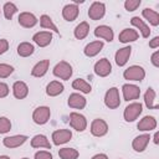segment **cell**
Returning <instances> with one entry per match:
<instances>
[{
	"label": "cell",
	"mask_w": 159,
	"mask_h": 159,
	"mask_svg": "<svg viewBox=\"0 0 159 159\" xmlns=\"http://www.w3.org/2000/svg\"><path fill=\"white\" fill-rule=\"evenodd\" d=\"M122 93H123L124 101H127V102L134 101V99H138L140 97V88L135 84L125 83L122 86Z\"/></svg>",
	"instance_id": "cell-9"
},
{
	"label": "cell",
	"mask_w": 159,
	"mask_h": 159,
	"mask_svg": "<svg viewBox=\"0 0 159 159\" xmlns=\"http://www.w3.org/2000/svg\"><path fill=\"white\" fill-rule=\"evenodd\" d=\"M93 70H94V73L97 76H99V77H107L112 72V65H111V62H109L108 58L103 57V58L98 60L94 63Z\"/></svg>",
	"instance_id": "cell-8"
},
{
	"label": "cell",
	"mask_w": 159,
	"mask_h": 159,
	"mask_svg": "<svg viewBox=\"0 0 159 159\" xmlns=\"http://www.w3.org/2000/svg\"><path fill=\"white\" fill-rule=\"evenodd\" d=\"M149 47L150 48H158L159 47V36H155L149 41Z\"/></svg>",
	"instance_id": "cell-43"
},
{
	"label": "cell",
	"mask_w": 159,
	"mask_h": 159,
	"mask_svg": "<svg viewBox=\"0 0 159 159\" xmlns=\"http://www.w3.org/2000/svg\"><path fill=\"white\" fill-rule=\"evenodd\" d=\"M70 125L77 132H84L87 128V119L83 114L78 112L70 113Z\"/></svg>",
	"instance_id": "cell-6"
},
{
	"label": "cell",
	"mask_w": 159,
	"mask_h": 159,
	"mask_svg": "<svg viewBox=\"0 0 159 159\" xmlns=\"http://www.w3.org/2000/svg\"><path fill=\"white\" fill-rule=\"evenodd\" d=\"M40 26L42 29H47V30H51V31H53L56 34H60V31H58L57 26L55 25V22L52 21V19L46 14L40 16Z\"/></svg>",
	"instance_id": "cell-32"
},
{
	"label": "cell",
	"mask_w": 159,
	"mask_h": 159,
	"mask_svg": "<svg viewBox=\"0 0 159 159\" xmlns=\"http://www.w3.org/2000/svg\"><path fill=\"white\" fill-rule=\"evenodd\" d=\"M2 11H4V16L6 20H11L12 16L17 12V6L14 2H5L2 6Z\"/></svg>",
	"instance_id": "cell-35"
},
{
	"label": "cell",
	"mask_w": 159,
	"mask_h": 159,
	"mask_svg": "<svg viewBox=\"0 0 159 159\" xmlns=\"http://www.w3.org/2000/svg\"><path fill=\"white\" fill-rule=\"evenodd\" d=\"M139 37V34L137 30L134 29H123L119 35H118V40L122 43H129V42H134L137 41Z\"/></svg>",
	"instance_id": "cell-21"
},
{
	"label": "cell",
	"mask_w": 159,
	"mask_h": 159,
	"mask_svg": "<svg viewBox=\"0 0 159 159\" xmlns=\"http://www.w3.org/2000/svg\"><path fill=\"white\" fill-rule=\"evenodd\" d=\"M52 73L55 77L60 78V80H63V81H67L71 78L72 73H73V70H72V66L66 62V61H60L58 63H56V66L53 67L52 70Z\"/></svg>",
	"instance_id": "cell-1"
},
{
	"label": "cell",
	"mask_w": 159,
	"mask_h": 159,
	"mask_svg": "<svg viewBox=\"0 0 159 159\" xmlns=\"http://www.w3.org/2000/svg\"><path fill=\"white\" fill-rule=\"evenodd\" d=\"M48 67H50V61L48 60H42L40 62H37L32 70H31V76L32 77H43L47 71H48Z\"/></svg>",
	"instance_id": "cell-25"
},
{
	"label": "cell",
	"mask_w": 159,
	"mask_h": 159,
	"mask_svg": "<svg viewBox=\"0 0 159 159\" xmlns=\"http://www.w3.org/2000/svg\"><path fill=\"white\" fill-rule=\"evenodd\" d=\"M88 34H89V25H88L87 21L80 22V24L75 27V30H73V35H75V37H76L77 40H83V39H86Z\"/></svg>",
	"instance_id": "cell-30"
},
{
	"label": "cell",
	"mask_w": 159,
	"mask_h": 159,
	"mask_svg": "<svg viewBox=\"0 0 159 159\" xmlns=\"http://www.w3.org/2000/svg\"><path fill=\"white\" fill-rule=\"evenodd\" d=\"M78 155L80 153L75 148H61L58 150V157L61 159H77Z\"/></svg>",
	"instance_id": "cell-34"
},
{
	"label": "cell",
	"mask_w": 159,
	"mask_h": 159,
	"mask_svg": "<svg viewBox=\"0 0 159 159\" xmlns=\"http://www.w3.org/2000/svg\"><path fill=\"white\" fill-rule=\"evenodd\" d=\"M9 92H10L9 86L4 82H0V98H5L9 94Z\"/></svg>",
	"instance_id": "cell-40"
},
{
	"label": "cell",
	"mask_w": 159,
	"mask_h": 159,
	"mask_svg": "<svg viewBox=\"0 0 159 159\" xmlns=\"http://www.w3.org/2000/svg\"><path fill=\"white\" fill-rule=\"evenodd\" d=\"M12 94L16 99H24L29 94V87L24 81H16L12 84Z\"/></svg>",
	"instance_id": "cell-22"
},
{
	"label": "cell",
	"mask_w": 159,
	"mask_h": 159,
	"mask_svg": "<svg viewBox=\"0 0 159 159\" xmlns=\"http://www.w3.org/2000/svg\"><path fill=\"white\" fill-rule=\"evenodd\" d=\"M72 138V132L70 129H57L52 133L51 139L55 145H62L70 142Z\"/></svg>",
	"instance_id": "cell-11"
},
{
	"label": "cell",
	"mask_w": 159,
	"mask_h": 159,
	"mask_svg": "<svg viewBox=\"0 0 159 159\" xmlns=\"http://www.w3.org/2000/svg\"><path fill=\"white\" fill-rule=\"evenodd\" d=\"M27 139H29L27 135L16 134V135L5 137V138L2 139V144H4V147H6V148H9V149H12V148H17V147L22 145Z\"/></svg>",
	"instance_id": "cell-12"
},
{
	"label": "cell",
	"mask_w": 159,
	"mask_h": 159,
	"mask_svg": "<svg viewBox=\"0 0 159 159\" xmlns=\"http://www.w3.org/2000/svg\"><path fill=\"white\" fill-rule=\"evenodd\" d=\"M91 159H108V157H107L104 153H99V154H96V155H93Z\"/></svg>",
	"instance_id": "cell-44"
},
{
	"label": "cell",
	"mask_w": 159,
	"mask_h": 159,
	"mask_svg": "<svg viewBox=\"0 0 159 159\" xmlns=\"http://www.w3.org/2000/svg\"><path fill=\"white\" fill-rule=\"evenodd\" d=\"M153 142H154V144H158V143H159V132H155V133H154Z\"/></svg>",
	"instance_id": "cell-45"
},
{
	"label": "cell",
	"mask_w": 159,
	"mask_h": 159,
	"mask_svg": "<svg viewBox=\"0 0 159 159\" xmlns=\"http://www.w3.org/2000/svg\"><path fill=\"white\" fill-rule=\"evenodd\" d=\"M106 14V5L101 1H94L91 4L89 9H88V16L91 20L97 21L101 20Z\"/></svg>",
	"instance_id": "cell-10"
},
{
	"label": "cell",
	"mask_w": 159,
	"mask_h": 159,
	"mask_svg": "<svg viewBox=\"0 0 159 159\" xmlns=\"http://www.w3.org/2000/svg\"><path fill=\"white\" fill-rule=\"evenodd\" d=\"M14 72V67L7 63H0V78H6Z\"/></svg>",
	"instance_id": "cell-38"
},
{
	"label": "cell",
	"mask_w": 159,
	"mask_h": 159,
	"mask_svg": "<svg viewBox=\"0 0 159 159\" xmlns=\"http://www.w3.org/2000/svg\"><path fill=\"white\" fill-rule=\"evenodd\" d=\"M65 89V86L60 82V81H51L47 86H46V94L48 97H56L58 94H61Z\"/></svg>",
	"instance_id": "cell-26"
},
{
	"label": "cell",
	"mask_w": 159,
	"mask_h": 159,
	"mask_svg": "<svg viewBox=\"0 0 159 159\" xmlns=\"http://www.w3.org/2000/svg\"><path fill=\"white\" fill-rule=\"evenodd\" d=\"M155 97H157L155 91L152 87H149L144 93V104L148 109H157L159 107V104L155 103Z\"/></svg>",
	"instance_id": "cell-28"
},
{
	"label": "cell",
	"mask_w": 159,
	"mask_h": 159,
	"mask_svg": "<svg viewBox=\"0 0 159 159\" xmlns=\"http://www.w3.org/2000/svg\"><path fill=\"white\" fill-rule=\"evenodd\" d=\"M35 51V46L31 42H21L17 46V55L20 57H29L34 53Z\"/></svg>",
	"instance_id": "cell-33"
},
{
	"label": "cell",
	"mask_w": 159,
	"mask_h": 159,
	"mask_svg": "<svg viewBox=\"0 0 159 159\" xmlns=\"http://www.w3.org/2000/svg\"><path fill=\"white\" fill-rule=\"evenodd\" d=\"M123 77H124V80H128V81H139L140 82L145 77V71L142 66L133 65V66H129L127 70H124Z\"/></svg>",
	"instance_id": "cell-5"
},
{
	"label": "cell",
	"mask_w": 159,
	"mask_h": 159,
	"mask_svg": "<svg viewBox=\"0 0 159 159\" xmlns=\"http://www.w3.org/2000/svg\"><path fill=\"white\" fill-rule=\"evenodd\" d=\"M78 14H80V9H78V6H77L76 4H73V2L65 5L63 9H62V17H63L66 21H68V22L75 21V20L77 19Z\"/></svg>",
	"instance_id": "cell-18"
},
{
	"label": "cell",
	"mask_w": 159,
	"mask_h": 159,
	"mask_svg": "<svg viewBox=\"0 0 159 159\" xmlns=\"http://www.w3.org/2000/svg\"><path fill=\"white\" fill-rule=\"evenodd\" d=\"M140 4H142L140 0H125L124 1V9L128 12H132V11H135L140 6Z\"/></svg>",
	"instance_id": "cell-37"
},
{
	"label": "cell",
	"mask_w": 159,
	"mask_h": 159,
	"mask_svg": "<svg viewBox=\"0 0 159 159\" xmlns=\"http://www.w3.org/2000/svg\"><path fill=\"white\" fill-rule=\"evenodd\" d=\"M103 46H104V43L102 41H99V40L98 41H92V42H89V43H87L84 46L83 53L87 57H94V56H97L102 51Z\"/></svg>",
	"instance_id": "cell-23"
},
{
	"label": "cell",
	"mask_w": 159,
	"mask_h": 159,
	"mask_svg": "<svg viewBox=\"0 0 159 159\" xmlns=\"http://www.w3.org/2000/svg\"><path fill=\"white\" fill-rule=\"evenodd\" d=\"M17 21L20 24V26L25 27V29H31L34 27L36 24H37V17L32 14V12H27V11H24L19 15L17 17Z\"/></svg>",
	"instance_id": "cell-14"
},
{
	"label": "cell",
	"mask_w": 159,
	"mask_h": 159,
	"mask_svg": "<svg viewBox=\"0 0 159 159\" xmlns=\"http://www.w3.org/2000/svg\"><path fill=\"white\" fill-rule=\"evenodd\" d=\"M9 50V42L5 39H0V55H4Z\"/></svg>",
	"instance_id": "cell-41"
},
{
	"label": "cell",
	"mask_w": 159,
	"mask_h": 159,
	"mask_svg": "<svg viewBox=\"0 0 159 159\" xmlns=\"http://www.w3.org/2000/svg\"><path fill=\"white\" fill-rule=\"evenodd\" d=\"M32 41L40 47H46L52 41V32L51 31H39L32 36Z\"/></svg>",
	"instance_id": "cell-16"
},
{
	"label": "cell",
	"mask_w": 159,
	"mask_h": 159,
	"mask_svg": "<svg viewBox=\"0 0 159 159\" xmlns=\"http://www.w3.org/2000/svg\"><path fill=\"white\" fill-rule=\"evenodd\" d=\"M104 104L109 109H116L120 106L119 89L117 87H111L104 94Z\"/></svg>",
	"instance_id": "cell-3"
},
{
	"label": "cell",
	"mask_w": 159,
	"mask_h": 159,
	"mask_svg": "<svg viewBox=\"0 0 159 159\" xmlns=\"http://www.w3.org/2000/svg\"><path fill=\"white\" fill-rule=\"evenodd\" d=\"M130 53H132V47H130V46H124V47L119 48V50L116 52V55H114L116 63H117L119 67H123V66L128 62V60H129V57H130Z\"/></svg>",
	"instance_id": "cell-20"
},
{
	"label": "cell",
	"mask_w": 159,
	"mask_h": 159,
	"mask_svg": "<svg viewBox=\"0 0 159 159\" xmlns=\"http://www.w3.org/2000/svg\"><path fill=\"white\" fill-rule=\"evenodd\" d=\"M31 147L32 148H45V149H51V143L47 139L45 134H36L31 139Z\"/></svg>",
	"instance_id": "cell-27"
},
{
	"label": "cell",
	"mask_w": 159,
	"mask_h": 159,
	"mask_svg": "<svg viewBox=\"0 0 159 159\" xmlns=\"http://www.w3.org/2000/svg\"><path fill=\"white\" fill-rule=\"evenodd\" d=\"M94 36L98 39H103L107 42H112L114 37V32L111 26L107 25H99L94 29Z\"/></svg>",
	"instance_id": "cell-15"
},
{
	"label": "cell",
	"mask_w": 159,
	"mask_h": 159,
	"mask_svg": "<svg viewBox=\"0 0 159 159\" xmlns=\"http://www.w3.org/2000/svg\"><path fill=\"white\" fill-rule=\"evenodd\" d=\"M130 24H132L134 27H137V29L139 30L140 35H142L144 39H148V37L150 36V29H149V26H148L139 16H133V17L130 19Z\"/></svg>",
	"instance_id": "cell-24"
},
{
	"label": "cell",
	"mask_w": 159,
	"mask_h": 159,
	"mask_svg": "<svg viewBox=\"0 0 159 159\" xmlns=\"http://www.w3.org/2000/svg\"><path fill=\"white\" fill-rule=\"evenodd\" d=\"M11 129V122L7 117H0V134H5L10 132Z\"/></svg>",
	"instance_id": "cell-36"
},
{
	"label": "cell",
	"mask_w": 159,
	"mask_h": 159,
	"mask_svg": "<svg viewBox=\"0 0 159 159\" xmlns=\"http://www.w3.org/2000/svg\"><path fill=\"white\" fill-rule=\"evenodd\" d=\"M150 61H152V63H153L154 67H159V51H155V52L152 55Z\"/></svg>",
	"instance_id": "cell-42"
},
{
	"label": "cell",
	"mask_w": 159,
	"mask_h": 159,
	"mask_svg": "<svg viewBox=\"0 0 159 159\" xmlns=\"http://www.w3.org/2000/svg\"><path fill=\"white\" fill-rule=\"evenodd\" d=\"M67 104L73 109H83L87 104V99L81 93H71L68 97Z\"/></svg>",
	"instance_id": "cell-19"
},
{
	"label": "cell",
	"mask_w": 159,
	"mask_h": 159,
	"mask_svg": "<svg viewBox=\"0 0 159 159\" xmlns=\"http://www.w3.org/2000/svg\"><path fill=\"white\" fill-rule=\"evenodd\" d=\"M34 159H53V157L48 150H39L35 153Z\"/></svg>",
	"instance_id": "cell-39"
},
{
	"label": "cell",
	"mask_w": 159,
	"mask_h": 159,
	"mask_svg": "<svg viewBox=\"0 0 159 159\" xmlns=\"http://www.w3.org/2000/svg\"><path fill=\"white\" fill-rule=\"evenodd\" d=\"M50 117H51V109L47 106H40L35 108L32 112V120L39 125L46 124L50 120Z\"/></svg>",
	"instance_id": "cell-4"
},
{
	"label": "cell",
	"mask_w": 159,
	"mask_h": 159,
	"mask_svg": "<svg viewBox=\"0 0 159 159\" xmlns=\"http://www.w3.org/2000/svg\"><path fill=\"white\" fill-rule=\"evenodd\" d=\"M108 133V124L104 119L96 118L91 123V134L94 137H103Z\"/></svg>",
	"instance_id": "cell-7"
},
{
	"label": "cell",
	"mask_w": 159,
	"mask_h": 159,
	"mask_svg": "<svg viewBox=\"0 0 159 159\" xmlns=\"http://www.w3.org/2000/svg\"><path fill=\"white\" fill-rule=\"evenodd\" d=\"M0 159H10V157H7V155H0Z\"/></svg>",
	"instance_id": "cell-46"
},
{
	"label": "cell",
	"mask_w": 159,
	"mask_h": 159,
	"mask_svg": "<svg viewBox=\"0 0 159 159\" xmlns=\"http://www.w3.org/2000/svg\"><path fill=\"white\" fill-rule=\"evenodd\" d=\"M21 159H29V158H21Z\"/></svg>",
	"instance_id": "cell-47"
},
{
	"label": "cell",
	"mask_w": 159,
	"mask_h": 159,
	"mask_svg": "<svg viewBox=\"0 0 159 159\" xmlns=\"http://www.w3.org/2000/svg\"><path fill=\"white\" fill-rule=\"evenodd\" d=\"M142 15H143V17L147 21H149L150 25H153V26H158L159 25V14L155 10L149 9V7H145L142 11Z\"/></svg>",
	"instance_id": "cell-31"
},
{
	"label": "cell",
	"mask_w": 159,
	"mask_h": 159,
	"mask_svg": "<svg viewBox=\"0 0 159 159\" xmlns=\"http://www.w3.org/2000/svg\"><path fill=\"white\" fill-rule=\"evenodd\" d=\"M149 140H150V135L148 133H144V134H139L137 135L133 142H132V148L134 149V152L137 153H142L147 149L148 144H149Z\"/></svg>",
	"instance_id": "cell-13"
},
{
	"label": "cell",
	"mask_w": 159,
	"mask_h": 159,
	"mask_svg": "<svg viewBox=\"0 0 159 159\" xmlns=\"http://www.w3.org/2000/svg\"><path fill=\"white\" fill-rule=\"evenodd\" d=\"M72 88L76 91H80V93H84V94H88L92 92V86L83 78H76L72 82Z\"/></svg>",
	"instance_id": "cell-29"
},
{
	"label": "cell",
	"mask_w": 159,
	"mask_h": 159,
	"mask_svg": "<svg viewBox=\"0 0 159 159\" xmlns=\"http://www.w3.org/2000/svg\"><path fill=\"white\" fill-rule=\"evenodd\" d=\"M142 111H143V106L142 103L139 102H133V103H129L125 108H124V112H123V118L125 122H134L140 114H142Z\"/></svg>",
	"instance_id": "cell-2"
},
{
	"label": "cell",
	"mask_w": 159,
	"mask_h": 159,
	"mask_svg": "<svg viewBox=\"0 0 159 159\" xmlns=\"http://www.w3.org/2000/svg\"><path fill=\"white\" fill-rule=\"evenodd\" d=\"M157 124L158 123H157L155 117H153V116H145V117H143L138 122L137 128L140 132H150V130H153V129L157 128Z\"/></svg>",
	"instance_id": "cell-17"
}]
</instances>
